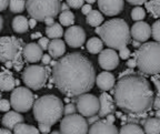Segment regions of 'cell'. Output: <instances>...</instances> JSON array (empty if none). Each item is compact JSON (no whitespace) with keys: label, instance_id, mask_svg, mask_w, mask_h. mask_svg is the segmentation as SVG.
Segmentation results:
<instances>
[{"label":"cell","instance_id":"cell-1","mask_svg":"<svg viewBox=\"0 0 160 134\" xmlns=\"http://www.w3.org/2000/svg\"><path fill=\"white\" fill-rule=\"evenodd\" d=\"M96 81L92 62L78 52L63 55L53 67L51 82L67 97L75 98L88 93Z\"/></svg>","mask_w":160,"mask_h":134},{"label":"cell","instance_id":"cell-2","mask_svg":"<svg viewBox=\"0 0 160 134\" xmlns=\"http://www.w3.org/2000/svg\"><path fill=\"white\" fill-rule=\"evenodd\" d=\"M111 93L117 107L127 114L147 113L153 108V91L149 81L140 74L120 78Z\"/></svg>","mask_w":160,"mask_h":134},{"label":"cell","instance_id":"cell-3","mask_svg":"<svg viewBox=\"0 0 160 134\" xmlns=\"http://www.w3.org/2000/svg\"><path fill=\"white\" fill-rule=\"evenodd\" d=\"M96 33L100 36L107 47L113 50H121L130 42L131 29L123 19H110L102 26L96 28Z\"/></svg>","mask_w":160,"mask_h":134},{"label":"cell","instance_id":"cell-4","mask_svg":"<svg viewBox=\"0 0 160 134\" xmlns=\"http://www.w3.org/2000/svg\"><path fill=\"white\" fill-rule=\"evenodd\" d=\"M32 109L38 123L53 125L62 117L65 105L57 95L47 94L36 100Z\"/></svg>","mask_w":160,"mask_h":134},{"label":"cell","instance_id":"cell-5","mask_svg":"<svg viewBox=\"0 0 160 134\" xmlns=\"http://www.w3.org/2000/svg\"><path fill=\"white\" fill-rule=\"evenodd\" d=\"M135 55L137 67L146 75L160 74V43L146 42Z\"/></svg>","mask_w":160,"mask_h":134},{"label":"cell","instance_id":"cell-6","mask_svg":"<svg viewBox=\"0 0 160 134\" xmlns=\"http://www.w3.org/2000/svg\"><path fill=\"white\" fill-rule=\"evenodd\" d=\"M61 6V0H27V11L30 17L41 22L49 17H57Z\"/></svg>","mask_w":160,"mask_h":134},{"label":"cell","instance_id":"cell-7","mask_svg":"<svg viewBox=\"0 0 160 134\" xmlns=\"http://www.w3.org/2000/svg\"><path fill=\"white\" fill-rule=\"evenodd\" d=\"M49 73V68H46L45 65H29L22 72V81L25 82L26 87L29 88V89L40 90L42 89L47 83Z\"/></svg>","mask_w":160,"mask_h":134},{"label":"cell","instance_id":"cell-8","mask_svg":"<svg viewBox=\"0 0 160 134\" xmlns=\"http://www.w3.org/2000/svg\"><path fill=\"white\" fill-rule=\"evenodd\" d=\"M10 103L12 109L19 113L28 112L35 104V97L27 87H18L10 95Z\"/></svg>","mask_w":160,"mask_h":134},{"label":"cell","instance_id":"cell-9","mask_svg":"<svg viewBox=\"0 0 160 134\" xmlns=\"http://www.w3.org/2000/svg\"><path fill=\"white\" fill-rule=\"evenodd\" d=\"M22 40L16 37L5 36L0 39V61L6 63L7 61H13L18 53L23 51Z\"/></svg>","mask_w":160,"mask_h":134},{"label":"cell","instance_id":"cell-10","mask_svg":"<svg viewBox=\"0 0 160 134\" xmlns=\"http://www.w3.org/2000/svg\"><path fill=\"white\" fill-rule=\"evenodd\" d=\"M88 121L81 114L65 117L60 122L61 134H88Z\"/></svg>","mask_w":160,"mask_h":134},{"label":"cell","instance_id":"cell-11","mask_svg":"<svg viewBox=\"0 0 160 134\" xmlns=\"http://www.w3.org/2000/svg\"><path fill=\"white\" fill-rule=\"evenodd\" d=\"M76 107L79 112V114L82 117H93L99 113L100 110V100L96 95L85 93V94L78 97L76 101Z\"/></svg>","mask_w":160,"mask_h":134},{"label":"cell","instance_id":"cell-12","mask_svg":"<svg viewBox=\"0 0 160 134\" xmlns=\"http://www.w3.org/2000/svg\"><path fill=\"white\" fill-rule=\"evenodd\" d=\"M65 40L71 48H79L86 41L85 30L79 26H71L65 32Z\"/></svg>","mask_w":160,"mask_h":134},{"label":"cell","instance_id":"cell-13","mask_svg":"<svg viewBox=\"0 0 160 134\" xmlns=\"http://www.w3.org/2000/svg\"><path fill=\"white\" fill-rule=\"evenodd\" d=\"M119 53L116 52V50L113 49H106L102 50L101 53L99 55L98 61H99V65L106 71H111L115 70L119 65Z\"/></svg>","mask_w":160,"mask_h":134},{"label":"cell","instance_id":"cell-14","mask_svg":"<svg viewBox=\"0 0 160 134\" xmlns=\"http://www.w3.org/2000/svg\"><path fill=\"white\" fill-rule=\"evenodd\" d=\"M123 0H98V7L103 15L112 17L121 13L123 10Z\"/></svg>","mask_w":160,"mask_h":134},{"label":"cell","instance_id":"cell-15","mask_svg":"<svg viewBox=\"0 0 160 134\" xmlns=\"http://www.w3.org/2000/svg\"><path fill=\"white\" fill-rule=\"evenodd\" d=\"M152 36L151 27L145 21H138L131 27V37L135 41L139 42H146L150 37Z\"/></svg>","mask_w":160,"mask_h":134},{"label":"cell","instance_id":"cell-16","mask_svg":"<svg viewBox=\"0 0 160 134\" xmlns=\"http://www.w3.org/2000/svg\"><path fill=\"white\" fill-rule=\"evenodd\" d=\"M99 100H100V110L98 115L100 117H106L108 115L115 113L117 104H116L115 99L111 98V95L108 94L107 92H102L100 94Z\"/></svg>","mask_w":160,"mask_h":134},{"label":"cell","instance_id":"cell-17","mask_svg":"<svg viewBox=\"0 0 160 134\" xmlns=\"http://www.w3.org/2000/svg\"><path fill=\"white\" fill-rule=\"evenodd\" d=\"M43 50L38 43L31 42L23 47V58L27 62L36 63L42 59Z\"/></svg>","mask_w":160,"mask_h":134},{"label":"cell","instance_id":"cell-18","mask_svg":"<svg viewBox=\"0 0 160 134\" xmlns=\"http://www.w3.org/2000/svg\"><path fill=\"white\" fill-rule=\"evenodd\" d=\"M88 134H119L117 127L107 120H100L90 127Z\"/></svg>","mask_w":160,"mask_h":134},{"label":"cell","instance_id":"cell-19","mask_svg":"<svg viewBox=\"0 0 160 134\" xmlns=\"http://www.w3.org/2000/svg\"><path fill=\"white\" fill-rule=\"evenodd\" d=\"M97 83L98 88H99L101 91H109V90H112L113 87L116 84V80H115V77L113 74H111L110 72H101L99 73L97 77Z\"/></svg>","mask_w":160,"mask_h":134},{"label":"cell","instance_id":"cell-20","mask_svg":"<svg viewBox=\"0 0 160 134\" xmlns=\"http://www.w3.org/2000/svg\"><path fill=\"white\" fill-rule=\"evenodd\" d=\"M23 117L17 111H9L7 112L2 117V125L3 127L9 130H13L18 124L23 123Z\"/></svg>","mask_w":160,"mask_h":134},{"label":"cell","instance_id":"cell-21","mask_svg":"<svg viewBox=\"0 0 160 134\" xmlns=\"http://www.w3.org/2000/svg\"><path fill=\"white\" fill-rule=\"evenodd\" d=\"M16 85V79L9 70H2L0 74V89L2 91H13Z\"/></svg>","mask_w":160,"mask_h":134},{"label":"cell","instance_id":"cell-22","mask_svg":"<svg viewBox=\"0 0 160 134\" xmlns=\"http://www.w3.org/2000/svg\"><path fill=\"white\" fill-rule=\"evenodd\" d=\"M49 55L53 58V59H58V58H62L66 52V45L62 40L60 39H53L50 41L49 48H48Z\"/></svg>","mask_w":160,"mask_h":134},{"label":"cell","instance_id":"cell-23","mask_svg":"<svg viewBox=\"0 0 160 134\" xmlns=\"http://www.w3.org/2000/svg\"><path fill=\"white\" fill-rule=\"evenodd\" d=\"M12 29L17 33H25L30 29L29 20L23 16H17L12 20Z\"/></svg>","mask_w":160,"mask_h":134},{"label":"cell","instance_id":"cell-24","mask_svg":"<svg viewBox=\"0 0 160 134\" xmlns=\"http://www.w3.org/2000/svg\"><path fill=\"white\" fill-rule=\"evenodd\" d=\"M146 134H160V119L158 117H148L143 124Z\"/></svg>","mask_w":160,"mask_h":134},{"label":"cell","instance_id":"cell-25","mask_svg":"<svg viewBox=\"0 0 160 134\" xmlns=\"http://www.w3.org/2000/svg\"><path fill=\"white\" fill-rule=\"evenodd\" d=\"M87 50L92 55L101 53L103 50V41L99 38H91L87 41Z\"/></svg>","mask_w":160,"mask_h":134},{"label":"cell","instance_id":"cell-26","mask_svg":"<svg viewBox=\"0 0 160 134\" xmlns=\"http://www.w3.org/2000/svg\"><path fill=\"white\" fill-rule=\"evenodd\" d=\"M86 22L91 27H99L103 22V16L102 13L98 10H92L86 18Z\"/></svg>","mask_w":160,"mask_h":134},{"label":"cell","instance_id":"cell-27","mask_svg":"<svg viewBox=\"0 0 160 134\" xmlns=\"http://www.w3.org/2000/svg\"><path fill=\"white\" fill-rule=\"evenodd\" d=\"M119 134H146L145 130L136 123H126L121 127Z\"/></svg>","mask_w":160,"mask_h":134},{"label":"cell","instance_id":"cell-28","mask_svg":"<svg viewBox=\"0 0 160 134\" xmlns=\"http://www.w3.org/2000/svg\"><path fill=\"white\" fill-rule=\"evenodd\" d=\"M46 35L49 39H59L60 37H62L63 35V29L61 23H55L52 26L46 28Z\"/></svg>","mask_w":160,"mask_h":134},{"label":"cell","instance_id":"cell-29","mask_svg":"<svg viewBox=\"0 0 160 134\" xmlns=\"http://www.w3.org/2000/svg\"><path fill=\"white\" fill-rule=\"evenodd\" d=\"M13 134H40V131L32 125L20 123L13 129Z\"/></svg>","mask_w":160,"mask_h":134},{"label":"cell","instance_id":"cell-30","mask_svg":"<svg viewBox=\"0 0 160 134\" xmlns=\"http://www.w3.org/2000/svg\"><path fill=\"white\" fill-rule=\"evenodd\" d=\"M59 23H61L65 27H71L75 23V15L70 10L62 11L59 15Z\"/></svg>","mask_w":160,"mask_h":134},{"label":"cell","instance_id":"cell-31","mask_svg":"<svg viewBox=\"0 0 160 134\" xmlns=\"http://www.w3.org/2000/svg\"><path fill=\"white\" fill-rule=\"evenodd\" d=\"M27 8L26 0H10L9 9L13 13H21Z\"/></svg>","mask_w":160,"mask_h":134},{"label":"cell","instance_id":"cell-32","mask_svg":"<svg viewBox=\"0 0 160 134\" xmlns=\"http://www.w3.org/2000/svg\"><path fill=\"white\" fill-rule=\"evenodd\" d=\"M147 10L155 18H160V0H149L146 3Z\"/></svg>","mask_w":160,"mask_h":134},{"label":"cell","instance_id":"cell-33","mask_svg":"<svg viewBox=\"0 0 160 134\" xmlns=\"http://www.w3.org/2000/svg\"><path fill=\"white\" fill-rule=\"evenodd\" d=\"M146 17V11L141 7H136L131 10V19L135 21H142Z\"/></svg>","mask_w":160,"mask_h":134},{"label":"cell","instance_id":"cell-34","mask_svg":"<svg viewBox=\"0 0 160 134\" xmlns=\"http://www.w3.org/2000/svg\"><path fill=\"white\" fill-rule=\"evenodd\" d=\"M23 51H21V52L18 53L17 57L13 59V69L16 70V71H21V69L23 68Z\"/></svg>","mask_w":160,"mask_h":134},{"label":"cell","instance_id":"cell-35","mask_svg":"<svg viewBox=\"0 0 160 134\" xmlns=\"http://www.w3.org/2000/svg\"><path fill=\"white\" fill-rule=\"evenodd\" d=\"M151 30H152V38L156 40V42L160 43V19L153 22Z\"/></svg>","mask_w":160,"mask_h":134},{"label":"cell","instance_id":"cell-36","mask_svg":"<svg viewBox=\"0 0 160 134\" xmlns=\"http://www.w3.org/2000/svg\"><path fill=\"white\" fill-rule=\"evenodd\" d=\"M76 111L77 110V107L72 103H68V104L65 105V110H63V115L65 117H68V115H72L76 114Z\"/></svg>","mask_w":160,"mask_h":134},{"label":"cell","instance_id":"cell-37","mask_svg":"<svg viewBox=\"0 0 160 134\" xmlns=\"http://www.w3.org/2000/svg\"><path fill=\"white\" fill-rule=\"evenodd\" d=\"M86 0H66V2L70 6V8L72 9H79V8H82L85 5Z\"/></svg>","mask_w":160,"mask_h":134},{"label":"cell","instance_id":"cell-38","mask_svg":"<svg viewBox=\"0 0 160 134\" xmlns=\"http://www.w3.org/2000/svg\"><path fill=\"white\" fill-rule=\"evenodd\" d=\"M38 45L41 47V49L45 51V50H48L50 45V41H49V38L48 37H43V38H40L39 41H38Z\"/></svg>","mask_w":160,"mask_h":134},{"label":"cell","instance_id":"cell-39","mask_svg":"<svg viewBox=\"0 0 160 134\" xmlns=\"http://www.w3.org/2000/svg\"><path fill=\"white\" fill-rule=\"evenodd\" d=\"M10 108H12V107H11V103H10L8 100L2 99L0 101V110L2 112H9Z\"/></svg>","mask_w":160,"mask_h":134},{"label":"cell","instance_id":"cell-40","mask_svg":"<svg viewBox=\"0 0 160 134\" xmlns=\"http://www.w3.org/2000/svg\"><path fill=\"white\" fill-rule=\"evenodd\" d=\"M151 81L153 82L156 89H157V95H160V74H156L151 77Z\"/></svg>","mask_w":160,"mask_h":134},{"label":"cell","instance_id":"cell-41","mask_svg":"<svg viewBox=\"0 0 160 134\" xmlns=\"http://www.w3.org/2000/svg\"><path fill=\"white\" fill-rule=\"evenodd\" d=\"M131 55V52H130V50L128 49L127 47L126 48H122L121 50H119V57L123 60H127L128 58Z\"/></svg>","mask_w":160,"mask_h":134},{"label":"cell","instance_id":"cell-42","mask_svg":"<svg viewBox=\"0 0 160 134\" xmlns=\"http://www.w3.org/2000/svg\"><path fill=\"white\" fill-rule=\"evenodd\" d=\"M39 131H40V133H41V134H49V133H51V125L39 123Z\"/></svg>","mask_w":160,"mask_h":134},{"label":"cell","instance_id":"cell-43","mask_svg":"<svg viewBox=\"0 0 160 134\" xmlns=\"http://www.w3.org/2000/svg\"><path fill=\"white\" fill-rule=\"evenodd\" d=\"M91 11H92V7H91V5H89V3H86V5H83V7L81 8V12L86 16L89 15Z\"/></svg>","mask_w":160,"mask_h":134},{"label":"cell","instance_id":"cell-44","mask_svg":"<svg viewBox=\"0 0 160 134\" xmlns=\"http://www.w3.org/2000/svg\"><path fill=\"white\" fill-rule=\"evenodd\" d=\"M87 121H88V124L92 125V124H95V123H97L98 121H100V117L99 115H93V117H88Z\"/></svg>","mask_w":160,"mask_h":134},{"label":"cell","instance_id":"cell-45","mask_svg":"<svg viewBox=\"0 0 160 134\" xmlns=\"http://www.w3.org/2000/svg\"><path fill=\"white\" fill-rule=\"evenodd\" d=\"M10 0H0V11H5L7 9V7L9 6Z\"/></svg>","mask_w":160,"mask_h":134},{"label":"cell","instance_id":"cell-46","mask_svg":"<svg viewBox=\"0 0 160 134\" xmlns=\"http://www.w3.org/2000/svg\"><path fill=\"white\" fill-rule=\"evenodd\" d=\"M41 62L43 63V65H50V62H51V55H43L42 59H41Z\"/></svg>","mask_w":160,"mask_h":134},{"label":"cell","instance_id":"cell-47","mask_svg":"<svg viewBox=\"0 0 160 134\" xmlns=\"http://www.w3.org/2000/svg\"><path fill=\"white\" fill-rule=\"evenodd\" d=\"M126 1H128V2L131 3V5H137V6H140V5H142V3L148 2V0H126Z\"/></svg>","mask_w":160,"mask_h":134},{"label":"cell","instance_id":"cell-48","mask_svg":"<svg viewBox=\"0 0 160 134\" xmlns=\"http://www.w3.org/2000/svg\"><path fill=\"white\" fill-rule=\"evenodd\" d=\"M153 109H155L156 111H157V110H160V95H156V97H155Z\"/></svg>","mask_w":160,"mask_h":134},{"label":"cell","instance_id":"cell-49","mask_svg":"<svg viewBox=\"0 0 160 134\" xmlns=\"http://www.w3.org/2000/svg\"><path fill=\"white\" fill-rule=\"evenodd\" d=\"M127 65H128V68H130V69H133L135 67H137V60H136V58L128 60Z\"/></svg>","mask_w":160,"mask_h":134},{"label":"cell","instance_id":"cell-50","mask_svg":"<svg viewBox=\"0 0 160 134\" xmlns=\"http://www.w3.org/2000/svg\"><path fill=\"white\" fill-rule=\"evenodd\" d=\"M45 23L47 25V27H49V26H52V25H55V18L53 17H49V18H47V19L45 20Z\"/></svg>","mask_w":160,"mask_h":134},{"label":"cell","instance_id":"cell-51","mask_svg":"<svg viewBox=\"0 0 160 134\" xmlns=\"http://www.w3.org/2000/svg\"><path fill=\"white\" fill-rule=\"evenodd\" d=\"M36 25H37V20L31 18L29 19V26H30V29H32V28H36Z\"/></svg>","mask_w":160,"mask_h":134},{"label":"cell","instance_id":"cell-52","mask_svg":"<svg viewBox=\"0 0 160 134\" xmlns=\"http://www.w3.org/2000/svg\"><path fill=\"white\" fill-rule=\"evenodd\" d=\"M70 10V6L68 5L67 2H62V6H61V11H68Z\"/></svg>","mask_w":160,"mask_h":134},{"label":"cell","instance_id":"cell-53","mask_svg":"<svg viewBox=\"0 0 160 134\" xmlns=\"http://www.w3.org/2000/svg\"><path fill=\"white\" fill-rule=\"evenodd\" d=\"M106 120H107L108 122H111V123H113V122H115V120H116V117H115V115H113V114H110V115H108V117H106Z\"/></svg>","mask_w":160,"mask_h":134},{"label":"cell","instance_id":"cell-54","mask_svg":"<svg viewBox=\"0 0 160 134\" xmlns=\"http://www.w3.org/2000/svg\"><path fill=\"white\" fill-rule=\"evenodd\" d=\"M0 134H12V133H11V131H10L9 129L2 127V129H1V131H0Z\"/></svg>","mask_w":160,"mask_h":134},{"label":"cell","instance_id":"cell-55","mask_svg":"<svg viewBox=\"0 0 160 134\" xmlns=\"http://www.w3.org/2000/svg\"><path fill=\"white\" fill-rule=\"evenodd\" d=\"M132 45L135 48H138V49H139V48L141 47V45H142V43L139 42V41H135V40H133V41H132Z\"/></svg>","mask_w":160,"mask_h":134},{"label":"cell","instance_id":"cell-56","mask_svg":"<svg viewBox=\"0 0 160 134\" xmlns=\"http://www.w3.org/2000/svg\"><path fill=\"white\" fill-rule=\"evenodd\" d=\"M40 37H41V33L40 32H36L31 35V39H40Z\"/></svg>","mask_w":160,"mask_h":134},{"label":"cell","instance_id":"cell-57","mask_svg":"<svg viewBox=\"0 0 160 134\" xmlns=\"http://www.w3.org/2000/svg\"><path fill=\"white\" fill-rule=\"evenodd\" d=\"M5 67L8 68V69H10V68H13V62H12V61H7V62L5 63Z\"/></svg>","mask_w":160,"mask_h":134},{"label":"cell","instance_id":"cell-58","mask_svg":"<svg viewBox=\"0 0 160 134\" xmlns=\"http://www.w3.org/2000/svg\"><path fill=\"white\" fill-rule=\"evenodd\" d=\"M2 28H3V18L0 17V31L2 30Z\"/></svg>","mask_w":160,"mask_h":134},{"label":"cell","instance_id":"cell-59","mask_svg":"<svg viewBox=\"0 0 160 134\" xmlns=\"http://www.w3.org/2000/svg\"><path fill=\"white\" fill-rule=\"evenodd\" d=\"M97 0H86V2L89 3V5H92V3H95Z\"/></svg>","mask_w":160,"mask_h":134},{"label":"cell","instance_id":"cell-60","mask_svg":"<svg viewBox=\"0 0 160 134\" xmlns=\"http://www.w3.org/2000/svg\"><path fill=\"white\" fill-rule=\"evenodd\" d=\"M156 117H158V119H160V110H157V111H156Z\"/></svg>","mask_w":160,"mask_h":134},{"label":"cell","instance_id":"cell-61","mask_svg":"<svg viewBox=\"0 0 160 134\" xmlns=\"http://www.w3.org/2000/svg\"><path fill=\"white\" fill-rule=\"evenodd\" d=\"M56 65H57V61H51V62H50V65H51V67H55Z\"/></svg>","mask_w":160,"mask_h":134},{"label":"cell","instance_id":"cell-62","mask_svg":"<svg viewBox=\"0 0 160 134\" xmlns=\"http://www.w3.org/2000/svg\"><path fill=\"white\" fill-rule=\"evenodd\" d=\"M50 134H61L60 132H58V131H53V132H51Z\"/></svg>","mask_w":160,"mask_h":134},{"label":"cell","instance_id":"cell-63","mask_svg":"<svg viewBox=\"0 0 160 134\" xmlns=\"http://www.w3.org/2000/svg\"><path fill=\"white\" fill-rule=\"evenodd\" d=\"M19 83H20L19 80H16V85H19Z\"/></svg>","mask_w":160,"mask_h":134}]
</instances>
